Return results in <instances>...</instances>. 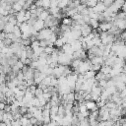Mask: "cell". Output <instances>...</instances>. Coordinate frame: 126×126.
<instances>
[{
	"mask_svg": "<svg viewBox=\"0 0 126 126\" xmlns=\"http://www.w3.org/2000/svg\"><path fill=\"white\" fill-rule=\"evenodd\" d=\"M65 113H66V109L64 107L63 104H59V109H58V114L61 115V116H65Z\"/></svg>",
	"mask_w": 126,
	"mask_h": 126,
	"instance_id": "cell-25",
	"label": "cell"
},
{
	"mask_svg": "<svg viewBox=\"0 0 126 126\" xmlns=\"http://www.w3.org/2000/svg\"><path fill=\"white\" fill-rule=\"evenodd\" d=\"M12 7H13V9L16 11V12H19V11H21V10H23V6L20 4V3H18L17 1L12 5Z\"/></svg>",
	"mask_w": 126,
	"mask_h": 126,
	"instance_id": "cell-24",
	"label": "cell"
},
{
	"mask_svg": "<svg viewBox=\"0 0 126 126\" xmlns=\"http://www.w3.org/2000/svg\"><path fill=\"white\" fill-rule=\"evenodd\" d=\"M112 26H113V22H106V21H104V22L99 23L98 29L100 31H102V32H108L111 29Z\"/></svg>",
	"mask_w": 126,
	"mask_h": 126,
	"instance_id": "cell-3",
	"label": "cell"
},
{
	"mask_svg": "<svg viewBox=\"0 0 126 126\" xmlns=\"http://www.w3.org/2000/svg\"><path fill=\"white\" fill-rule=\"evenodd\" d=\"M37 32H39L40 30H42L43 28H45V24H44V21L43 20H40V19H37L36 22L34 23V25L32 26Z\"/></svg>",
	"mask_w": 126,
	"mask_h": 126,
	"instance_id": "cell-7",
	"label": "cell"
},
{
	"mask_svg": "<svg viewBox=\"0 0 126 126\" xmlns=\"http://www.w3.org/2000/svg\"><path fill=\"white\" fill-rule=\"evenodd\" d=\"M26 11L25 9L17 12L16 14V17H17V20H18V23H24V22H27L26 20Z\"/></svg>",
	"mask_w": 126,
	"mask_h": 126,
	"instance_id": "cell-6",
	"label": "cell"
},
{
	"mask_svg": "<svg viewBox=\"0 0 126 126\" xmlns=\"http://www.w3.org/2000/svg\"><path fill=\"white\" fill-rule=\"evenodd\" d=\"M98 85H99V86H100L102 89H105V88L107 87V80L102 79V80L98 81Z\"/></svg>",
	"mask_w": 126,
	"mask_h": 126,
	"instance_id": "cell-29",
	"label": "cell"
},
{
	"mask_svg": "<svg viewBox=\"0 0 126 126\" xmlns=\"http://www.w3.org/2000/svg\"><path fill=\"white\" fill-rule=\"evenodd\" d=\"M22 125V122L20 119H14L12 120V126H21Z\"/></svg>",
	"mask_w": 126,
	"mask_h": 126,
	"instance_id": "cell-33",
	"label": "cell"
},
{
	"mask_svg": "<svg viewBox=\"0 0 126 126\" xmlns=\"http://www.w3.org/2000/svg\"><path fill=\"white\" fill-rule=\"evenodd\" d=\"M6 38V32L4 31H1V34H0V40H4Z\"/></svg>",
	"mask_w": 126,
	"mask_h": 126,
	"instance_id": "cell-35",
	"label": "cell"
},
{
	"mask_svg": "<svg viewBox=\"0 0 126 126\" xmlns=\"http://www.w3.org/2000/svg\"><path fill=\"white\" fill-rule=\"evenodd\" d=\"M75 100H76V98H75V92H70V93H68V94H67L66 100H65V103H66V102L73 103Z\"/></svg>",
	"mask_w": 126,
	"mask_h": 126,
	"instance_id": "cell-11",
	"label": "cell"
},
{
	"mask_svg": "<svg viewBox=\"0 0 126 126\" xmlns=\"http://www.w3.org/2000/svg\"><path fill=\"white\" fill-rule=\"evenodd\" d=\"M50 15V13H49V11L48 10H43L41 13H40V15L38 16V19H40V20H43V21H45L46 19H47V17Z\"/></svg>",
	"mask_w": 126,
	"mask_h": 126,
	"instance_id": "cell-17",
	"label": "cell"
},
{
	"mask_svg": "<svg viewBox=\"0 0 126 126\" xmlns=\"http://www.w3.org/2000/svg\"><path fill=\"white\" fill-rule=\"evenodd\" d=\"M107 9V7L105 6V4L103 3V2H97V4L93 8V10H94V12H95V13H103L105 10Z\"/></svg>",
	"mask_w": 126,
	"mask_h": 126,
	"instance_id": "cell-4",
	"label": "cell"
},
{
	"mask_svg": "<svg viewBox=\"0 0 126 126\" xmlns=\"http://www.w3.org/2000/svg\"><path fill=\"white\" fill-rule=\"evenodd\" d=\"M53 33V32L51 31L50 28H43L42 30H40L37 33V38L40 39H48L50 37V35Z\"/></svg>",
	"mask_w": 126,
	"mask_h": 126,
	"instance_id": "cell-1",
	"label": "cell"
},
{
	"mask_svg": "<svg viewBox=\"0 0 126 126\" xmlns=\"http://www.w3.org/2000/svg\"><path fill=\"white\" fill-rule=\"evenodd\" d=\"M89 24L92 26V28H93L94 30H96V29H98V27H99V21H98L97 19H93V18H91Z\"/></svg>",
	"mask_w": 126,
	"mask_h": 126,
	"instance_id": "cell-12",
	"label": "cell"
},
{
	"mask_svg": "<svg viewBox=\"0 0 126 126\" xmlns=\"http://www.w3.org/2000/svg\"><path fill=\"white\" fill-rule=\"evenodd\" d=\"M36 89H37V86H36L35 84H33V85L29 86V87H28V89H27V91H29V92H31V93H32V94H34V93H35V91H36Z\"/></svg>",
	"mask_w": 126,
	"mask_h": 126,
	"instance_id": "cell-28",
	"label": "cell"
},
{
	"mask_svg": "<svg viewBox=\"0 0 126 126\" xmlns=\"http://www.w3.org/2000/svg\"><path fill=\"white\" fill-rule=\"evenodd\" d=\"M111 70H112V67H111V66H108V65H105V64H104V65L101 66L100 72H102V73H104V74H110Z\"/></svg>",
	"mask_w": 126,
	"mask_h": 126,
	"instance_id": "cell-16",
	"label": "cell"
},
{
	"mask_svg": "<svg viewBox=\"0 0 126 126\" xmlns=\"http://www.w3.org/2000/svg\"><path fill=\"white\" fill-rule=\"evenodd\" d=\"M73 19L70 17H67V16H65L64 18H62V20H61V22H62V24H64V25H68V26H72V24H73Z\"/></svg>",
	"mask_w": 126,
	"mask_h": 126,
	"instance_id": "cell-14",
	"label": "cell"
},
{
	"mask_svg": "<svg viewBox=\"0 0 126 126\" xmlns=\"http://www.w3.org/2000/svg\"><path fill=\"white\" fill-rule=\"evenodd\" d=\"M125 46H126V43H125Z\"/></svg>",
	"mask_w": 126,
	"mask_h": 126,
	"instance_id": "cell-39",
	"label": "cell"
},
{
	"mask_svg": "<svg viewBox=\"0 0 126 126\" xmlns=\"http://www.w3.org/2000/svg\"><path fill=\"white\" fill-rule=\"evenodd\" d=\"M93 30L94 29L92 28V26L90 24H84V25L81 26V32H82V35L83 36L89 35L93 32Z\"/></svg>",
	"mask_w": 126,
	"mask_h": 126,
	"instance_id": "cell-2",
	"label": "cell"
},
{
	"mask_svg": "<svg viewBox=\"0 0 126 126\" xmlns=\"http://www.w3.org/2000/svg\"><path fill=\"white\" fill-rule=\"evenodd\" d=\"M84 60L81 59V58H75L72 60V63H71V66H72V69H78L80 67V65L82 64Z\"/></svg>",
	"mask_w": 126,
	"mask_h": 126,
	"instance_id": "cell-8",
	"label": "cell"
},
{
	"mask_svg": "<svg viewBox=\"0 0 126 126\" xmlns=\"http://www.w3.org/2000/svg\"><path fill=\"white\" fill-rule=\"evenodd\" d=\"M48 11H49V13H50L51 15L55 16V15H57V14L60 13V8H59V7H53V8H49Z\"/></svg>",
	"mask_w": 126,
	"mask_h": 126,
	"instance_id": "cell-20",
	"label": "cell"
},
{
	"mask_svg": "<svg viewBox=\"0 0 126 126\" xmlns=\"http://www.w3.org/2000/svg\"><path fill=\"white\" fill-rule=\"evenodd\" d=\"M101 66H102V65L95 63V64H93V65H92V69L97 72V71H100V69H101Z\"/></svg>",
	"mask_w": 126,
	"mask_h": 126,
	"instance_id": "cell-32",
	"label": "cell"
},
{
	"mask_svg": "<svg viewBox=\"0 0 126 126\" xmlns=\"http://www.w3.org/2000/svg\"><path fill=\"white\" fill-rule=\"evenodd\" d=\"M15 26H16V25H13V24H11L10 22H8V23L6 24V26H5V28H4V32H13Z\"/></svg>",
	"mask_w": 126,
	"mask_h": 126,
	"instance_id": "cell-13",
	"label": "cell"
},
{
	"mask_svg": "<svg viewBox=\"0 0 126 126\" xmlns=\"http://www.w3.org/2000/svg\"><path fill=\"white\" fill-rule=\"evenodd\" d=\"M85 4H86L87 7H89V8H94V7L97 4V0H88Z\"/></svg>",
	"mask_w": 126,
	"mask_h": 126,
	"instance_id": "cell-22",
	"label": "cell"
},
{
	"mask_svg": "<svg viewBox=\"0 0 126 126\" xmlns=\"http://www.w3.org/2000/svg\"><path fill=\"white\" fill-rule=\"evenodd\" d=\"M50 2L51 0H42V7L45 10H48L50 8Z\"/></svg>",
	"mask_w": 126,
	"mask_h": 126,
	"instance_id": "cell-27",
	"label": "cell"
},
{
	"mask_svg": "<svg viewBox=\"0 0 126 126\" xmlns=\"http://www.w3.org/2000/svg\"><path fill=\"white\" fill-rule=\"evenodd\" d=\"M43 93H44V90H43V89H41L40 87H38V86H37V89H36V91H35V93H34V96L39 97V96L43 95Z\"/></svg>",
	"mask_w": 126,
	"mask_h": 126,
	"instance_id": "cell-23",
	"label": "cell"
},
{
	"mask_svg": "<svg viewBox=\"0 0 126 126\" xmlns=\"http://www.w3.org/2000/svg\"><path fill=\"white\" fill-rule=\"evenodd\" d=\"M125 31H126V30H125Z\"/></svg>",
	"mask_w": 126,
	"mask_h": 126,
	"instance_id": "cell-40",
	"label": "cell"
},
{
	"mask_svg": "<svg viewBox=\"0 0 126 126\" xmlns=\"http://www.w3.org/2000/svg\"><path fill=\"white\" fill-rule=\"evenodd\" d=\"M115 86H116V89H117L118 92H122L126 88V83H124V82H118V83H116Z\"/></svg>",
	"mask_w": 126,
	"mask_h": 126,
	"instance_id": "cell-18",
	"label": "cell"
},
{
	"mask_svg": "<svg viewBox=\"0 0 126 126\" xmlns=\"http://www.w3.org/2000/svg\"><path fill=\"white\" fill-rule=\"evenodd\" d=\"M20 120H21V122H22V125L23 126H27V125H32V123H31V120H30V118H28L26 115H23L21 118H20Z\"/></svg>",
	"mask_w": 126,
	"mask_h": 126,
	"instance_id": "cell-15",
	"label": "cell"
},
{
	"mask_svg": "<svg viewBox=\"0 0 126 126\" xmlns=\"http://www.w3.org/2000/svg\"><path fill=\"white\" fill-rule=\"evenodd\" d=\"M71 18H72L74 21H78V20H80V19H82V18H83V15H82L81 13H79V12H78V13H76L74 16H72Z\"/></svg>",
	"mask_w": 126,
	"mask_h": 126,
	"instance_id": "cell-30",
	"label": "cell"
},
{
	"mask_svg": "<svg viewBox=\"0 0 126 126\" xmlns=\"http://www.w3.org/2000/svg\"><path fill=\"white\" fill-rule=\"evenodd\" d=\"M113 25H116L118 27V29H120L121 31H125L126 30V19H118V20H115L113 22Z\"/></svg>",
	"mask_w": 126,
	"mask_h": 126,
	"instance_id": "cell-5",
	"label": "cell"
},
{
	"mask_svg": "<svg viewBox=\"0 0 126 126\" xmlns=\"http://www.w3.org/2000/svg\"><path fill=\"white\" fill-rule=\"evenodd\" d=\"M80 1H81V3H86L88 0H80Z\"/></svg>",
	"mask_w": 126,
	"mask_h": 126,
	"instance_id": "cell-37",
	"label": "cell"
},
{
	"mask_svg": "<svg viewBox=\"0 0 126 126\" xmlns=\"http://www.w3.org/2000/svg\"><path fill=\"white\" fill-rule=\"evenodd\" d=\"M32 68H33V69H36V68H38V66H39V61L38 60H32V64L30 65Z\"/></svg>",
	"mask_w": 126,
	"mask_h": 126,
	"instance_id": "cell-31",
	"label": "cell"
},
{
	"mask_svg": "<svg viewBox=\"0 0 126 126\" xmlns=\"http://www.w3.org/2000/svg\"><path fill=\"white\" fill-rule=\"evenodd\" d=\"M69 1H70V2H71V1H74V0H69Z\"/></svg>",
	"mask_w": 126,
	"mask_h": 126,
	"instance_id": "cell-38",
	"label": "cell"
},
{
	"mask_svg": "<svg viewBox=\"0 0 126 126\" xmlns=\"http://www.w3.org/2000/svg\"><path fill=\"white\" fill-rule=\"evenodd\" d=\"M91 61H92L93 64L97 63V64H100V65H104V59H103L102 56H94Z\"/></svg>",
	"mask_w": 126,
	"mask_h": 126,
	"instance_id": "cell-10",
	"label": "cell"
},
{
	"mask_svg": "<svg viewBox=\"0 0 126 126\" xmlns=\"http://www.w3.org/2000/svg\"><path fill=\"white\" fill-rule=\"evenodd\" d=\"M58 109H59V104L52 105V106L50 107V113H51V115H56V114H58Z\"/></svg>",
	"mask_w": 126,
	"mask_h": 126,
	"instance_id": "cell-21",
	"label": "cell"
},
{
	"mask_svg": "<svg viewBox=\"0 0 126 126\" xmlns=\"http://www.w3.org/2000/svg\"><path fill=\"white\" fill-rule=\"evenodd\" d=\"M54 47H53V45H48V46H46V47H44V52H46L47 54H51L53 51H54Z\"/></svg>",
	"mask_w": 126,
	"mask_h": 126,
	"instance_id": "cell-26",
	"label": "cell"
},
{
	"mask_svg": "<svg viewBox=\"0 0 126 126\" xmlns=\"http://www.w3.org/2000/svg\"><path fill=\"white\" fill-rule=\"evenodd\" d=\"M96 71H94V70H93V69H90V70H88L85 74H84V76H85V79L87 80V79H91V78H94L95 77V75H96Z\"/></svg>",
	"mask_w": 126,
	"mask_h": 126,
	"instance_id": "cell-9",
	"label": "cell"
},
{
	"mask_svg": "<svg viewBox=\"0 0 126 126\" xmlns=\"http://www.w3.org/2000/svg\"><path fill=\"white\" fill-rule=\"evenodd\" d=\"M34 3L37 7H42V0H35Z\"/></svg>",
	"mask_w": 126,
	"mask_h": 126,
	"instance_id": "cell-36",
	"label": "cell"
},
{
	"mask_svg": "<svg viewBox=\"0 0 126 126\" xmlns=\"http://www.w3.org/2000/svg\"><path fill=\"white\" fill-rule=\"evenodd\" d=\"M69 3H70L69 0H60L58 7H59L60 9H64V8H66V7L69 5Z\"/></svg>",
	"mask_w": 126,
	"mask_h": 126,
	"instance_id": "cell-19",
	"label": "cell"
},
{
	"mask_svg": "<svg viewBox=\"0 0 126 126\" xmlns=\"http://www.w3.org/2000/svg\"><path fill=\"white\" fill-rule=\"evenodd\" d=\"M31 18H32V13H31L30 10H27V11H26V20L29 21Z\"/></svg>",
	"mask_w": 126,
	"mask_h": 126,
	"instance_id": "cell-34",
	"label": "cell"
}]
</instances>
